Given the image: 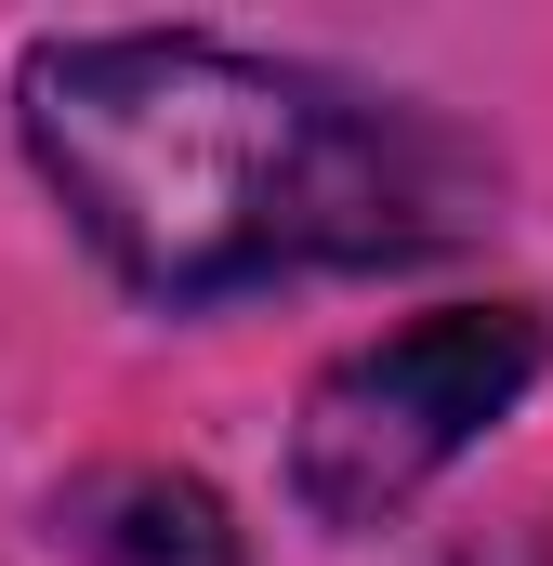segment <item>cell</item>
<instances>
[{
    "label": "cell",
    "instance_id": "obj_1",
    "mask_svg": "<svg viewBox=\"0 0 553 566\" xmlns=\"http://www.w3.org/2000/svg\"><path fill=\"white\" fill-rule=\"evenodd\" d=\"M13 119L66 224L158 303L409 264L474 224V171L435 119L238 40H40Z\"/></svg>",
    "mask_w": 553,
    "mask_h": 566
},
{
    "label": "cell",
    "instance_id": "obj_3",
    "mask_svg": "<svg viewBox=\"0 0 553 566\" xmlns=\"http://www.w3.org/2000/svg\"><path fill=\"white\" fill-rule=\"evenodd\" d=\"M66 541L93 566H238L225 501H211L198 474H171V461H106V474H80V488H66Z\"/></svg>",
    "mask_w": 553,
    "mask_h": 566
},
{
    "label": "cell",
    "instance_id": "obj_4",
    "mask_svg": "<svg viewBox=\"0 0 553 566\" xmlns=\"http://www.w3.org/2000/svg\"><path fill=\"white\" fill-rule=\"evenodd\" d=\"M501 566H541V554H501Z\"/></svg>",
    "mask_w": 553,
    "mask_h": 566
},
{
    "label": "cell",
    "instance_id": "obj_2",
    "mask_svg": "<svg viewBox=\"0 0 553 566\" xmlns=\"http://www.w3.org/2000/svg\"><path fill=\"white\" fill-rule=\"evenodd\" d=\"M528 382H541V316H528V303H461V316H421V329L356 343V356L303 396V422H290V488H303V514L383 527V514L421 501Z\"/></svg>",
    "mask_w": 553,
    "mask_h": 566
}]
</instances>
